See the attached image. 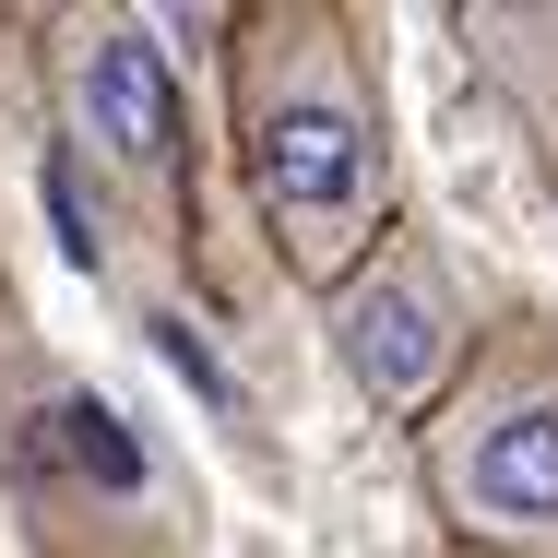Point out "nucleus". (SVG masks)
<instances>
[{
  "mask_svg": "<svg viewBox=\"0 0 558 558\" xmlns=\"http://www.w3.org/2000/svg\"><path fill=\"white\" fill-rule=\"evenodd\" d=\"M368 131H356V108H333V96H298V108L262 119V203H274V226H310L298 250L310 262H333V226L368 215Z\"/></svg>",
  "mask_w": 558,
  "mask_h": 558,
  "instance_id": "nucleus-1",
  "label": "nucleus"
},
{
  "mask_svg": "<svg viewBox=\"0 0 558 558\" xmlns=\"http://www.w3.org/2000/svg\"><path fill=\"white\" fill-rule=\"evenodd\" d=\"M72 108H84V131L108 143L131 179H167L179 167V84H167V48L143 24H96L72 48Z\"/></svg>",
  "mask_w": 558,
  "mask_h": 558,
  "instance_id": "nucleus-2",
  "label": "nucleus"
},
{
  "mask_svg": "<svg viewBox=\"0 0 558 558\" xmlns=\"http://www.w3.org/2000/svg\"><path fill=\"white\" fill-rule=\"evenodd\" d=\"M344 368L392 404V416H416L428 392H440V368H451V310H440V286L428 274H368V286H344Z\"/></svg>",
  "mask_w": 558,
  "mask_h": 558,
  "instance_id": "nucleus-3",
  "label": "nucleus"
},
{
  "mask_svg": "<svg viewBox=\"0 0 558 558\" xmlns=\"http://www.w3.org/2000/svg\"><path fill=\"white\" fill-rule=\"evenodd\" d=\"M451 499L487 523V535H558V404H499L475 440L451 451Z\"/></svg>",
  "mask_w": 558,
  "mask_h": 558,
  "instance_id": "nucleus-4",
  "label": "nucleus"
},
{
  "mask_svg": "<svg viewBox=\"0 0 558 558\" xmlns=\"http://www.w3.org/2000/svg\"><path fill=\"white\" fill-rule=\"evenodd\" d=\"M48 428H60V451H72V475H96L108 499H131V487H143V440H131V416H119V404L60 392V404H48Z\"/></svg>",
  "mask_w": 558,
  "mask_h": 558,
  "instance_id": "nucleus-5",
  "label": "nucleus"
},
{
  "mask_svg": "<svg viewBox=\"0 0 558 558\" xmlns=\"http://www.w3.org/2000/svg\"><path fill=\"white\" fill-rule=\"evenodd\" d=\"M155 344H167V368H179V380H191L203 404H238V380H226V368H215V344L191 333V322H155Z\"/></svg>",
  "mask_w": 558,
  "mask_h": 558,
  "instance_id": "nucleus-6",
  "label": "nucleus"
}]
</instances>
